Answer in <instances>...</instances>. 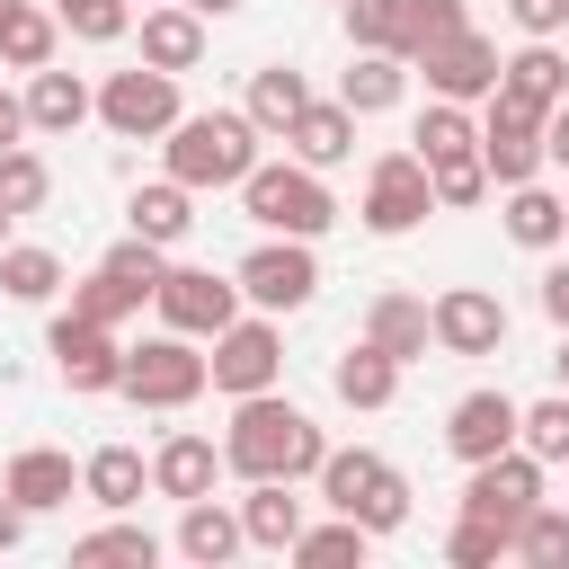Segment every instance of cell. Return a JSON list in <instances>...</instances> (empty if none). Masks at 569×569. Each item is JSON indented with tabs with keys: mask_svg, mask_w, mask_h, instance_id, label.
Segmentation results:
<instances>
[{
	"mask_svg": "<svg viewBox=\"0 0 569 569\" xmlns=\"http://www.w3.org/2000/svg\"><path fill=\"white\" fill-rule=\"evenodd\" d=\"M338 98H347L356 116H391V107L409 98V62H400V53H365V44H356V62L338 71Z\"/></svg>",
	"mask_w": 569,
	"mask_h": 569,
	"instance_id": "28",
	"label": "cell"
},
{
	"mask_svg": "<svg viewBox=\"0 0 569 569\" xmlns=\"http://www.w3.org/2000/svg\"><path fill=\"white\" fill-rule=\"evenodd\" d=\"M427 213H436V178H427V160H418V151H382V160L365 169V231L400 240V231H418Z\"/></svg>",
	"mask_w": 569,
	"mask_h": 569,
	"instance_id": "8",
	"label": "cell"
},
{
	"mask_svg": "<svg viewBox=\"0 0 569 569\" xmlns=\"http://www.w3.org/2000/svg\"><path fill=\"white\" fill-rule=\"evenodd\" d=\"M98 116V89L80 80V71H27V124L36 133H71V124H89Z\"/></svg>",
	"mask_w": 569,
	"mask_h": 569,
	"instance_id": "24",
	"label": "cell"
},
{
	"mask_svg": "<svg viewBox=\"0 0 569 569\" xmlns=\"http://www.w3.org/2000/svg\"><path fill=\"white\" fill-rule=\"evenodd\" d=\"M0 293H9V302H53V293H62V258L36 249V240H9V249H0Z\"/></svg>",
	"mask_w": 569,
	"mask_h": 569,
	"instance_id": "34",
	"label": "cell"
},
{
	"mask_svg": "<svg viewBox=\"0 0 569 569\" xmlns=\"http://www.w3.org/2000/svg\"><path fill=\"white\" fill-rule=\"evenodd\" d=\"M498 89H507V98H525L533 116H551V107L569 98V53H560L551 36H525V44L507 53V71H498Z\"/></svg>",
	"mask_w": 569,
	"mask_h": 569,
	"instance_id": "20",
	"label": "cell"
},
{
	"mask_svg": "<svg viewBox=\"0 0 569 569\" xmlns=\"http://www.w3.org/2000/svg\"><path fill=\"white\" fill-rule=\"evenodd\" d=\"M222 471H231V462H222V445H213V436H169V445L151 453V489H160V498H178V507H187V498H213V480H222Z\"/></svg>",
	"mask_w": 569,
	"mask_h": 569,
	"instance_id": "21",
	"label": "cell"
},
{
	"mask_svg": "<svg viewBox=\"0 0 569 569\" xmlns=\"http://www.w3.org/2000/svg\"><path fill=\"white\" fill-rule=\"evenodd\" d=\"M542 160H551V169H569V98L542 116Z\"/></svg>",
	"mask_w": 569,
	"mask_h": 569,
	"instance_id": "47",
	"label": "cell"
},
{
	"mask_svg": "<svg viewBox=\"0 0 569 569\" xmlns=\"http://www.w3.org/2000/svg\"><path fill=\"white\" fill-rule=\"evenodd\" d=\"M507 9H516L525 36H560V27H569V0H507Z\"/></svg>",
	"mask_w": 569,
	"mask_h": 569,
	"instance_id": "45",
	"label": "cell"
},
{
	"mask_svg": "<svg viewBox=\"0 0 569 569\" xmlns=\"http://www.w3.org/2000/svg\"><path fill=\"white\" fill-rule=\"evenodd\" d=\"M427 320H436V347L445 356H498L507 347V302L489 284H445L427 302Z\"/></svg>",
	"mask_w": 569,
	"mask_h": 569,
	"instance_id": "16",
	"label": "cell"
},
{
	"mask_svg": "<svg viewBox=\"0 0 569 569\" xmlns=\"http://www.w3.org/2000/svg\"><path fill=\"white\" fill-rule=\"evenodd\" d=\"M142 489H151V462H142L133 445H98V453L80 462V498H89V507H107V516L142 507Z\"/></svg>",
	"mask_w": 569,
	"mask_h": 569,
	"instance_id": "26",
	"label": "cell"
},
{
	"mask_svg": "<svg viewBox=\"0 0 569 569\" xmlns=\"http://www.w3.org/2000/svg\"><path fill=\"white\" fill-rule=\"evenodd\" d=\"M516 560H525V569H569V507L542 498V507L516 525Z\"/></svg>",
	"mask_w": 569,
	"mask_h": 569,
	"instance_id": "38",
	"label": "cell"
},
{
	"mask_svg": "<svg viewBox=\"0 0 569 569\" xmlns=\"http://www.w3.org/2000/svg\"><path fill=\"white\" fill-rule=\"evenodd\" d=\"M258 142L267 133L249 124V107H213V116H178L160 151H169V178L204 196V187H240L258 169Z\"/></svg>",
	"mask_w": 569,
	"mask_h": 569,
	"instance_id": "2",
	"label": "cell"
},
{
	"mask_svg": "<svg viewBox=\"0 0 569 569\" xmlns=\"http://www.w3.org/2000/svg\"><path fill=\"white\" fill-rule=\"evenodd\" d=\"M9 18H18V0H0V27H9Z\"/></svg>",
	"mask_w": 569,
	"mask_h": 569,
	"instance_id": "53",
	"label": "cell"
},
{
	"mask_svg": "<svg viewBox=\"0 0 569 569\" xmlns=\"http://www.w3.org/2000/svg\"><path fill=\"white\" fill-rule=\"evenodd\" d=\"M329 391H338L347 409H391V400H400V356H382L373 338H356V347L329 365Z\"/></svg>",
	"mask_w": 569,
	"mask_h": 569,
	"instance_id": "25",
	"label": "cell"
},
{
	"mask_svg": "<svg viewBox=\"0 0 569 569\" xmlns=\"http://www.w3.org/2000/svg\"><path fill=\"white\" fill-rule=\"evenodd\" d=\"M516 427H525V409H516L507 391H462V400L445 409V445H453L462 462H489V453H507V445H516Z\"/></svg>",
	"mask_w": 569,
	"mask_h": 569,
	"instance_id": "17",
	"label": "cell"
},
{
	"mask_svg": "<svg viewBox=\"0 0 569 569\" xmlns=\"http://www.w3.org/2000/svg\"><path fill=\"white\" fill-rule=\"evenodd\" d=\"M71 560H80V569H98V560H133V569H151V560H160V533H151V525H98V533L71 542Z\"/></svg>",
	"mask_w": 569,
	"mask_h": 569,
	"instance_id": "37",
	"label": "cell"
},
{
	"mask_svg": "<svg viewBox=\"0 0 569 569\" xmlns=\"http://www.w3.org/2000/svg\"><path fill=\"white\" fill-rule=\"evenodd\" d=\"M320 453H329V436H320L284 391H249V400L231 409V427H222V462H231L240 480H311Z\"/></svg>",
	"mask_w": 569,
	"mask_h": 569,
	"instance_id": "1",
	"label": "cell"
},
{
	"mask_svg": "<svg viewBox=\"0 0 569 569\" xmlns=\"http://www.w3.org/2000/svg\"><path fill=\"white\" fill-rule=\"evenodd\" d=\"M18 133H36V124H27V98H9V89H0V151H9Z\"/></svg>",
	"mask_w": 569,
	"mask_h": 569,
	"instance_id": "49",
	"label": "cell"
},
{
	"mask_svg": "<svg viewBox=\"0 0 569 569\" xmlns=\"http://www.w3.org/2000/svg\"><path fill=\"white\" fill-rule=\"evenodd\" d=\"M213 391H231V400H249V391H276V373H284V338H276V311H258V320H231V329H213Z\"/></svg>",
	"mask_w": 569,
	"mask_h": 569,
	"instance_id": "12",
	"label": "cell"
},
{
	"mask_svg": "<svg viewBox=\"0 0 569 569\" xmlns=\"http://www.w3.org/2000/svg\"><path fill=\"white\" fill-rule=\"evenodd\" d=\"M365 338H373L382 356L418 365V356H427V338H436V320H427V302H418V293H373V311H365Z\"/></svg>",
	"mask_w": 569,
	"mask_h": 569,
	"instance_id": "30",
	"label": "cell"
},
{
	"mask_svg": "<svg viewBox=\"0 0 569 569\" xmlns=\"http://www.w3.org/2000/svg\"><path fill=\"white\" fill-rule=\"evenodd\" d=\"M418 71H427V98H462V107L480 98V107H489V89H498L507 62H498V44H489L480 27H453V36H436V44L418 53Z\"/></svg>",
	"mask_w": 569,
	"mask_h": 569,
	"instance_id": "14",
	"label": "cell"
},
{
	"mask_svg": "<svg viewBox=\"0 0 569 569\" xmlns=\"http://www.w3.org/2000/svg\"><path fill=\"white\" fill-rule=\"evenodd\" d=\"M142 62H151V71H196V62H204V18H196L187 0L142 9Z\"/></svg>",
	"mask_w": 569,
	"mask_h": 569,
	"instance_id": "23",
	"label": "cell"
},
{
	"mask_svg": "<svg viewBox=\"0 0 569 569\" xmlns=\"http://www.w3.org/2000/svg\"><path fill=\"white\" fill-rule=\"evenodd\" d=\"M53 36H62V18L36 9V0H18V18L0 27V62H9V71H44V62H53Z\"/></svg>",
	"mask_w": 569,
	"mask_h": 569,
	"instance_id": "36",
	"label": "cell"
},
{
	"mask_svg": "<svg viewBox=\"0 0 569 569\" xmlns=\"http://www.w3.org/2000/svg\"><path fill=\"white\" fill-rule=\"evenodd\" d=\"M542 320H551V329H569V258H560V267H542Z\"/></svg>",
	"mask_w": 569,
	"mask_h": 569,
	"instance_id": "46",
	"label": "cell"
},
{
	"mask_svg": "<svg viewBox=\"0 0 569 569\" xmlns=\"http://www.w3.org/2000/svg\"><path fill=\"white\" fill-rule=\"evenodd\" d=\"M196 18H231V9H249V0H187Z\"/></svg>",
	"mask_w": 569,
	"mask_h": 569,
	"instance_id": "50",
	"label": "cell"
},
{
	"mask_svg": "<svg viewBox=\"0 0 569 569\" xmlns=\"http://www.w3.org/2000/svg\"><path fill=\"white\" fill-rule=\"evenodd\" d=\"M187 107H178V71H151V62H133V71H116L107 89H98V124L116 133V142H151V133H169Z\"/></svg>",
	"mask_w": 569,
	"mask_h": 569,
	"instance_id": "7",
	"label": "cell"
},
{
	"mask_svg": "<svg viewBox=\"0 0 569 569\" xmlns=\"http://www.w3.org/2000/svg\"><path fill=\"white\" fill-rule=\"evenodd\" d=\"M480 160H489V187H525L542 178V116L507 89H489V116H480Z\"/></svg>",
	"mask_w": 569,
	"mask_h": 569,
	"instance_id": "13",
	"label": "cell"
},
{
	"mask_svg": "<svg viewBox=\"0 0 569 569\" xmlns=\"http://www.w3.org/2000/svg\"><path fill=\"white\" fill-rule=\"evenodd\" d=\"M427 178H436V204H445V213H462V204H480V196H489V160H480V151L427 160Z\"/></svg>",
	"mask_w": 569,
	"mask_h": 569,
	"instance_id": "41",
	"label": "cell"
},
{
	"mask_svg": "<svg viewBox=\"0 0 569 569\" xmlns=\"http://www.w3.org/2000/svg\"><path fill=\"white\" fill-rule=\"evenodd\" d=\"M240 551H249L240 507H222V498H187V507H178V560L222 569V560H240Z\"/></svg>",
	"mask_w": 569,
	"mask_h": 569,
	"instance_id": "19",
	"label": "cell"
},
{
	"mask_svg": "<svg viewBox=\"0 0 569 569\" xmlns=\"http://www.w3.org/2000/svg\"><path fill=\"white\" fill-rule=\"evenodd\" d=\"M418 160H453V151H480V124H471V107L462 98H427V116H418Z\"/></svg>",
	"mask_w": 569,
	"mask_h": 569,
	"instance_id": "35",
	"label": "cell"
},
{
	"mask_svg": "<svg viewBox=\"0 0 569 569\" xmlns=\"http://www.w3.org/2000/svg\"><path fill=\"white\" fill-rule=\"evenodd\" d=\"M516 445H525V453H542V462H569V391L533 400V409H525V427H516Z\"/></svg>",
	"mask_w": 569,
	"mask_h": 569,
	"instance_id": "43",
	"label": "cell"
},
{
	"mask_svg": "<svg viewBox=\"0 0 569 569\" xmlns=\"http://www.w3.org/2000/svg\"><path fill=\"white\" fill-rule=\"evenodd\" d=\"M365 551H373V533H365L356 516H338V507H329V525H302V533H293V560H302V569H347V560L365 569Z\"/></svg>",
	"mask_w": 569,
	"mask_h": 569,
	"instance_id": "33",
	"label": "cell"
},
{
	"mask_svg": "<svg viewBox=\"0 0 569 569\" xmlns=\"http://www.w3.org/2000/svg\"><path fill=\"white\" fill-rule=\"evenodd\" d=\"M204 382H213V365H204L196 338H178V329L124 347V400H133V409H187Z\"/></svg>",
	"mask_w": 569,
	"mask_h": 569,
	"instance_id": "6",
	"label": "cell"
},
{
	"mask_svg": "<svg viewBox=\"0 0 569 569\" xmlns=\"http://www.w3.org/2000/svg\"><path fill=\"white\" fill-rule=\"evenodd\" d=\"M498 222H507L516 249H560L569 240V196H551L542 178H525V187H507V213Z\"/></svg>",
	"mask_w": 569,
	"mask_h": 569,
	"instance_id": "27",
	"label": "cell"
},
{
	"mask_svg": "<svg viewBox=\"0 0 569 569\" xmlns=\"http://www.w3.org/2000/svg\"><path fill=\"white\" fill-rule=\"evenodd\" d=\"M311 480H320V498H329L338 516H356L365 533H400V525H409V480H400L373 445H329Z\"/></svg>",
	"mask_w": 569,
	"mask_h": 569,
	"instance_id": "4",
	"label": "cell"
},
{
	"mask_svg": "<svg viewBox=\"0 0 569 569\" xmlns=\"http://www.w3.org/2000/svg\"><path fill=\"white\" fill-rule=\"evenodd\" d=\"M240 213H249L258 231L320 240V231L338 222V196H329V178H320L311 160H258V169L240 178Z\"/></svg>",
	"mask_w": 569,
	"mask_h": 569,
	"instance_id": "3",
	"label": "cell"
},
{
	"mask_svg": "<svg viewBox=\"0 0 569 569\" xmlns=\"http://www.w3.org/2000/svg\"><path fill=\"white\" fill-rule=\"evenodd\" d=\"M284 151L311 160V169H338V160L356 151V107H347V98H311V107L284 124Z\"/></svg>",
	"mask_w": 569,
	"mask_h": 569,
	"instance_id": "22",
	"label": "cell"
},
{
	"mask_svg": "<svg viewBox=\"0 0 569 569\" xmlns=\"http://www.w3.org/2000/svg\"><path fill=\"white\" fill-rule=\"evenodd\" d=\"M9 222H18V213H9V204H0V249H9Z\"/></svg>",
	"mask_w": 569,
	"mask_h": 569,
	"instance_id": "52",
	"label": "cell"
},
{
	"mask_svg": "<svg viewBox=\"0 0 569 569\" xmlns=\"http://www.w3.org/2000/svg\"><path fill=\"white\" fill-rule=\"evenodd\" d=\"M0 489H9L27 516H44V507H71V498H80V462H71V453H53V445H27V453H9Z\"/></svg>",
	"mask_w": 569,
	"mask_h": 569,
	"instance_id": "18",
	"label": "cell"
},
{
	"mask_svg": "<svg viewBox=\"0 0 569 569\" xmlns=\"http://www.w3.org/2000/svg\"><path fill=\"white\" fill-rule=\"evenodd\" d=\"M44 196H53V169H44L27 142H9V151H0V204H9V213H36Z\"/></svg>",
	"mask_w": 569,
	"mask_h": 569,
	"instance_id": "40",
	"label": "cell"
},
{
	"mask_svg": "<svg viewBox=\"0 0 569 569\" xmlns=\"http://www.w3.org/2000/svg\"><path fill=\"white\" fill-rule=\"evenodd\" d=\"M44 356H53V373H62L71 391H124V347H116V329H98V320H80V311H62V320L44 329Z\"/></svg>",
	"mask_w": 569,
	"mask_h": 569,
	"instance_id": "15",
	"label": "cell"
},
{
	"mask_svg": "<svg viewBox=\"0 0 569 569\" xmlns=\"http://www.w3.org/2000/svg\"><path fill=\"white\" fill-rule=\"evenodd\" d=\"M507 551H516V533L489 525V516H462V525L445 533V560H453V569H489V560H507Z\"/></svg>",
	"mask_w": 569,
	"mask_h": 569,
	"instance_id": "42",
	"label": "cell"
},
{
	"mask_svg": "<svg viewBox=\"0 0 569 569\" xmlns=\"http://www.w3.org/2000/svg\"><path fill=\"white\" fill-rule=\"evenodd\" d=\"M542 507V453H525V445H507V453H489V462H471V480H462V516H489V525H525Z\"/></svg>",
	"mask_w": 569,
	"mask_h": 569,
	"instance_id": "11",
	"label": "cell"
},
{
	"mask_svg": "<svg viewBox=\"0 0 569 569\" xmlns=\"http://www.w3.org/2000/svg\"><path fill=\"white\" fill-rule=\"evenodd\" d=\"M231 276H240V293H249L258 311H302V302L320 293V258H311V240H284V231H267Z\"/></svg>",
	"mask_w": 569,
	"mask_h": 569,
	"instance_id": "9",
	"label": "cell"
},
{
	"mask_svg": "<svg viewBox=\"0 0 569 569\" xmlns=\"http://www.w3.org/2000/svg\"><path fill=\"white\" fill-rule=\"evenodd\" d=\"M160 329H178V338H213V329H231L240 320V276H213V267H169L160 276Z\"/></svg>",
	"mask_w": 569,
	"mask_h": 569,
	"instance_id": "10",
	"label": "cell"
},
{
	"mask_svg": "<svg viewBox=\"0 0 569 569\" xmlns=\"http://www.w3.org/2000/svg\"><path fill=\"white\" fill-rule=\"evenodd\" d=\"M338 9H347V0H338Z\"/></svg>",
	"mask_w": 569,
	"mask_h": 569,
	"instance_id": "54",
	"label": "cell"
},
{
	"mask_svg": "<svg viewBox=\"0 0 569 569\" xmlns=\"http://www.w3.org/2000/svg\"><path fill=\"white\" fill-rule=\"evenodd\" d=\"M142 302H151V293H142V284H124L116 267H98L89 284H71V311H80V320H98V329H116V320H124V311H142Z\"/></svg>",
	"mask_w": 569,
	"mask_h": 569,
	"instance_id": "39",
	"label": "cell"
},
{
	"mask_svg": "<svg viewBox=\"0 0 569 569\" xmlns=\"http://www.w3.org/2000/svg\"><path fill=\"white\" fill-rule=\"evenodd\" d=\"M453 27H471L462 0H347V36H356L365 53L418 62V53H427L436 36H453Z\"/></svg>",
	"mask_w": 569,
	"mask_h": 569,
	"instance_id": "5",
	"label": "cell"
},
{
	"mask_svg": "<svg viewBox=\"0 0 569 569\" xmlns=\"http://www.w3.org/2000/svg\"><path fill=\"white\" fill-rule=\"evenodd\" d=\"M311 107V89H302V71L293 62H267V71H249V124L258 133H276L284 142V124Z\"/></svg>",
	"mask_w": 569,
	"mask_h": 569,
	"instance_id": "32",
	"label": "cell"
},
{
	"mask_svg": "<svg viewBox=\"0 0 569 569\" xmlns=\"http://www.w3.org/2000/svg\"><path fill=\"white\" fill-rule=\"evenodd\" d=\"M240 525H249L258 551H293V533H302V498H293V480H249Z\"/></svg>",
	"mask_w": 569,
	"mask_h": 569,
	"instance_id": "31",
	"label": "cell"
},
{
	"mask_svg": "<svg viewBox=\"0 0 569 569\" xmlns=\"http://www.w3.org/2000/svg\"><path fill=\"white\" fill-rule=\"evenodd\" d=\"M18 542H27V507L0 489V551H18Z\"/></svg>",
	"mask_w": 569,
	"mask_h": 569,
	"instance_id": "48",
	"label": "cell"
},
{
	"mask_svg": "<svg viewBox=\"0 0 569 569\" xmlns=\"http://www.w3.org/2000/svg\"><path fill=\"white\" fill-rule=\"evenodd\" d=\"M124 222H133L142 240H160V249H178V240L196 231V187H178V178H151V187H133V204H124Z\"/></svg>",
	"mask_w": 569,
	"mask_h": 569,
	"instance_id": "29",
	"label": "cell"
},
{
	"mask_svg": "<svg viewBox=\"0 0 569 569\" xmlns=\"http://www.w3.org/2000/svg\"><path fill=\"white\" fill-rule=\"evenodd\" d=\"M551 373H560V391H569V329H560V356H551Z\"/></svg>",
	"mask_w": 569,
	"mask_h": 569,
	"instance_id": "51",
	"label": "cell"
},
{
	"mask_svg": "<svg viewBox=\"0 0 569 569\" xmlns=\"http://www.w3.org/2000/svg\"><path fill=\"white\" fill-rule=\"evenodd\" d=\"M53 18H62L80 44H116V36L133 27V9H124V0H53Z\"/></svg>",
	"mask_w": 569,
	"mask_h": 569,
	"instance_id": "44",
	"label": "cell"
}]
</instances>
